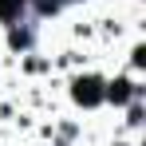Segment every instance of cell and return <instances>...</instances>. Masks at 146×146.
Here are the masks:
<instances>
[{
	"instance_id": "6da1fadb",
	"label": "cell",
	"mask_w": 146,
	"mask_h": 146,
	"mask_svg": "<svg viewBox=\"0 0 146 146\" xmlns=\"http://www.w3.org/2000/svg\"><path fill=\"white\" fill-rule=\"evenodd\" d=\"M75 99H79V103H87V107H95L99 99H103L99 79H91V75H87V79H75Z\"/></svg>"
},
{
	"instance_id": "3957f363",
	"label": "cell",
	"mask_w": 146,
	"mask_h": 146,
	"mask_svg": "<svg viewBox=\"0 0 146 146\" xmlns=\"http://www.w3.org/2000/svg\"><path fill=\"white\" fill-rule=\"evenodd\" d=\"M20 8H24V0H0V16H4V20H12Z\"/></svg>"
},
{
	"instance_id": "7a4b0ae2",
	"label": "cell",
	"mask_w": 146,
	"mask_h": 146,
	"mask_svg": "<svg viewBox=\"0 0 146 146\" xmlns=\"http://www.w3.org/2000/svg\"><path fill=\"white\" fill-rule=\"evenodd\" d=\"M130 95H134V83H130V79H119V83H111V87L103 91V99H115V103H126Z\"/></svg>"
}]
</instances>
